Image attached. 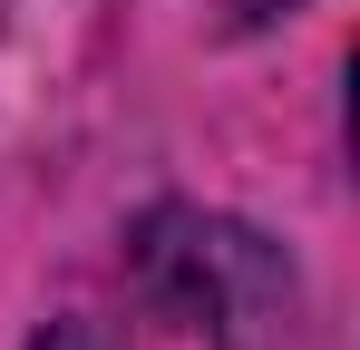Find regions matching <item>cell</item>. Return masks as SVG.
<instances>
[{
    "label": "cell",
    "mask_w": 360,
    "mask_h": 350,
    "mask_svg": "<svg viewBox=\"0 0 360 350\" xmlns=\"http://www.w3.org/2000/svg\"><path fill=\"white\" fill-rule=\"evenodd\" d=\"M146 283L166 292L176 321H195L224 350H292V321H302L292 263L224 214H156L146 224Z\"/></svg>",
    "instance_id": "cell-1"
}]
</instances>
